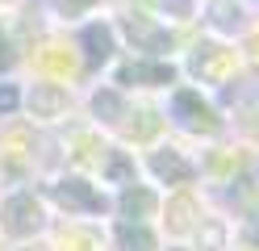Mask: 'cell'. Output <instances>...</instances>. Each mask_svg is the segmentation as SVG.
Returning a JSON list of instances; mask_svg holds the SVG:
<instances>
[{
  "mask_svg": "<svg viewBox=\"0 0 259 251\" xmlns=\"http://www.w3.org/2000/svg\"><path fill=\"white\" fill-rule=\"evenodd\" d=\"M171 113H176V122H180L184 130H192V134H218L222 130L213 105L201 100V92H192V88H180L171 96Z\"/></svg>",
  "mask_w": 259,
  "mask_h": 251,
  "instance_id": "obj_1",
  "label": "cell"
},
{
  "mask_svg": "<svg viewBox=\"0 0 259 251\" xmlns=\"http://www.w3.org/2000/svg\"><path fill=\"white\" fill-rule=\"evenodd\" d=\"M0 226H5V234H13V239H29V234L42 230V205L29 193L9 197L5 209H0Z\"/></svg>",
  "mask_w": 259,
  "mask_h": 251,
  "instance_id": "obj_2",
  "label": "cell"
},
{
  "mask_svg": "<svg viewBox=\"0 0 259 251\" xmlns=\"http://www.w3.org/2000/svg\"><path fill=\"white\" fill-rule=\"evenodd\" d=\"M55 201H59L67 213H101V209H105V197L96 193L88 180H75V176L55 184Z\"/></svg>",
  "mask_w": 259,
  "mask_h": 251,
  "instance_id": "obj_3",
  "label": "cell"
},
{
  "mask_svg": "<svg viewBox=\"0 0 259 251\" xmlns=\"http://www.w3.org/2000/svg\"><path fill=\"white\" fill-rule=\"evenodd\" d=\"M125 33H130V42H134L138 50H151V55L171 50V33L163 25H155L151 17H125Z\"/></svg>",
  "mask_w": 259,
  "mask_h": 251,
  "instance_id": "obj_4",
  "label": "cell"
},
{
  "mask_svg": "<svg viewBox=\"0 0 259 251\" xmlns=\"http://www.w3.org/2000/svg\"><path fill=\"white\" fill-rule=\"evenodd\" d=\"M176 67L171 63H121L117 67V84H142V88H159V84H171Z\"/></svg>",
  "mask_w": 259,
  "mask_h": 251,
  "instance_id": "obj_5",
  "label": "cell"
},
{
  "mask_svg": "<svg viewBox=\"0 0 259 251\" xmlns=\"http://www.w3.org/2000/svg\"><path fill=\"white\" fill-rule=\"evenodd\" d=\"M151 172L163 180V184H184V180H192V163L180 155V151L163 147V151H155V155H151Z\"/></svg>",
  "mask_w": 259,
  "mask_h": 251,
  "instance_id": "obj_6",
  "label": "cell"
},
{
  "mask_svg": "<svg viewBox=\"0 0 259 251\" xmlns=\"http://www.w3.org/2000/svg\"><path fill=\"white\" fill-rule=\"evenodd\" d=\"M67 92L59 88V84H34V92H29V109H34V117H63L67 113Z\"/></svg>",
  "mask_w": 259,
  "mask_h": 251,
  "instance_id": "obj_7",
  "label": "cell"
},
{
  "mask_svg": "<svg viewBox=\"0 0 259 251\" xmlns=\"http://www.w3.org/2000/svg\"><path fill=\"white\" fill-rule=\"evenodd\" d=\"M84 46H88V63L96 67V63H105L109 55H113V29L109 25H84Z\"/></svg>",
  "mask_w": 259,
  "mask_h": 251,
  "instance_id": "obj_8",
  "label": "cell"
},
{
  "mask_svg": "<svg viewBox=\"0 0 259 251\" xmlns=\"http://www.w3.org/2000/svg\"><path fill=\"white\" fill-rule=\"evenodd\" d=\"M121 213L134 218V222H142L147 213H155V193L142 189V184H130V189L121 193Z\"/></svg>",
  "mask_w": 259,
  "mask_h": 251,
  "instance_id": "obj_9",
  "label": "cell"
},
{
  "mask_svg": "<svg viewBox=\"0 0 259 251\" xmlns=\"http://www.w3.org/2000/svg\"><path fill=\"white\" fill-rule=\"evenodd\" d=\"M117 243H121V251H155V234L142 222H121L117 226Z\"/></svg>",
  "mask_w": 259,
  "mask_h": 251,
  "instance_id": "obj_10",
  "label": "cell"
},
{
  "mask_svg": "<svg viewBox=\"0 0 259 251\" xmlns=\"http://www.w3.org/2000/svg\"><path fill=\"white\" fill-rule=\"evenodd\" d=\"M92 113L105 117V122H121V117H125V100H121V92L101 88V92L92 96Z\"/></svg>",
  "mask_w": 259,
  "mask_h": 251,
  "instance_id": "obj_11",
  "label": "cell"
},
{
  "mask_svg": "<svg viewBox=\"0 0 259 251\" xmlns=\"http://www.w3.org/2000/svg\"><path fill=\"white\" fill-rule=\"evenodd\" d=\"M209 13H213V25L218 29H226V33L242 29V5H238V0H213Z\"/></svg>",
  "mask_w": 259,
  "mask_h": 251,
  "instance_id": "obj_12",
  "label": "cell"
},
{
  "mask_svg": "<svg viewBox=\"0 0 259 251\" xmlns=\"http://www.w3.org/2000/svg\"><path fill=\"white\" fill-rule=\"evenodd\" d=\"M105 172H109L113 180H125V184H134V163H130V159L121 155V151H113V155H109V167H105Z\"/></svg>",
  "mask_w": 259,
  "mask_h": 251,
  "instance_id": "obj_13",
  "label": "cell"
},
{
  "mask_svg": "<svg viewBox=\"0 0 259 251\" xmlns=\"http://www.w3.org/2000/svg\"><path fill=\"white\" fill-rule=\"evenodd\" d=\"M17 88H13V84H0V113H13V109H17Z\"/></svg>",
  "mask_w": 259,
  "mask_h": 251,
  "instance_id": "obj_14",
  "label": "cell"
},
{
  "mask_svg": "<svg viewBox=\"0 0 259 251\" xmlns=\"http://www.w3.org/2000/svg\"><path fill=\"white\" fill-rule=\"evenodd\" d=\"M205 243L218 251V247H222V230H218V226H209V230H205Z\"/></svg>",
  "mask_w": 259,
  "mask_h": 251,
  "instance_id": "obj_15",
  "label": "cell"
},
{
  "mask_svg": "<svg viewBox=\"0 0 259 251\" xmlns=\"http://www.w3.org/2000/svg\"><path fill=\"white\" fill-rule=\"evenodd\" d=\"M9 63H13V55H9V38L0 33V67H9Z\"/></svg>",
  "mask_w": 259,
  "mask_h": 251,
  "instance_id": "obj_16",
  "label": "cell"
},
{
  "mask_svg": "<svg viewBox=\"0 0 259 251\" xmlns=\"http://www.w3.org/2000/svg\"><path fill=\"white\" fill-rule=\"evenodd\" d=\"M167 251H184V247H167Z\"/></svg>",
  "mask_w": 259,
  "mask_h": 251,
  "instance_id": "obj_17",
  "label": "cell"
},
{
  "mask_svg": "<svg viewBox=\"0 0 259 251\" xmlns=\"http://www.w3.org/2000/svg\"><path fill=\"white\" fill-rule=\"evenodd\" d=\"M0 5H13V0H0Z\"/></svg>",
  "mask_w": 259,
  "mask_h": 251,
  "instance_id": "obj_18",
  "label": "cell"
}]
</instances>
